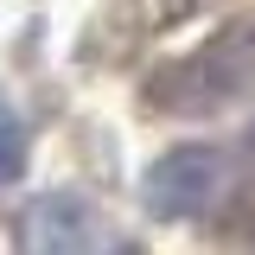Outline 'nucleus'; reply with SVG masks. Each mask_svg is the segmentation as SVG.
<instances>
[{
    "mask_svg": "<svg viewBox=\"0 0 255 255\" xmlns=\"http://www.w3.org/2000/svg\"><path fill=\"white\" fill-rule=\"evenodd\" d=\"M19 166H26V128H19V115L0 109V185H6Z\"/></svg>",
    "mask_w": 255,
    "mask_h": 255,
    "instance_id": "3",
    "label": "nucleus"
},
{
    "mask_svg": "<svg viewBox=\"0 0 255 255\" xmlns=\"http://www.w3.org/2000/svg\"><path fill=\"white\" fill-rule=\"evenodd\" d=\"M249 83H255V32L230 26L198 58H185L172 77H159L153 96H159V109H223L230 96L249 90Z\"/></svg>",
    "mask_w": 255,
    "mask_h": 255,
    "instance_id": "1",
    "label": "nucleus"
},
{
    "mask_svg": "<svg viewBox=\"0 0 255 255\" xmlns=\"http://www.w3.org/2000/svg\"><path fill=\"white\" fill-rule=\"evenodd\" d=\"M223 185V159L217 147H172V153H159L147 166V179H140V198H147V211L153 217H198Z\"/></svg>",
    "mask_w": 255,
    "mask_h": 255,
    "instance_id": "2",
    "label": "nucleus"
}]
</instances>
